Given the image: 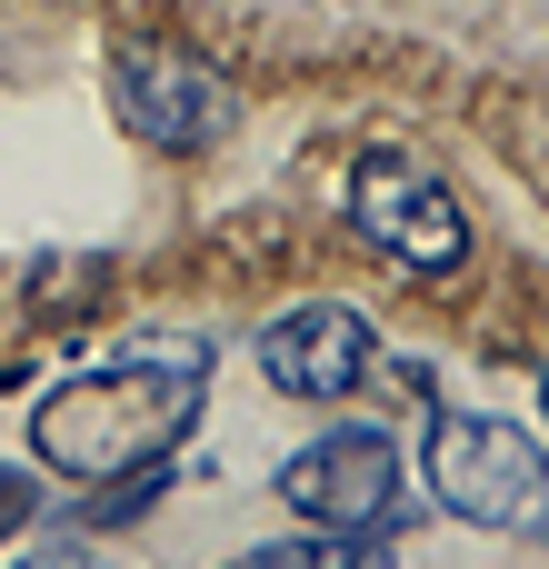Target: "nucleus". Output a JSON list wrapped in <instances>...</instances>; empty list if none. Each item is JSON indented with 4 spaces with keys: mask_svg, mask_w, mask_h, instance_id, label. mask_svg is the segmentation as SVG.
I'll return each mask as SVG.
<instances>
[{
    "mask_svg": "<svg viewBox=\"0 0 549 569\" xmlns=\"http://www.w3.org/2000/svg\"><path fill=\"white\" fill-rule=\"evenodd\" d=\"M200 390H210V350H130L110 370H80L60 380L40 410H30V450L60 470V480H120V470H150L190 420H200Z\"/></svg>",
    "mask_w": 549,
    "mask_h": 569,
    "instance_id": "nucleus-1",
    "label": "nucleus"
},
{
    "mask_svg": "<svg viewBox=\"0 0 549 569\" xmlns=\"http://www.w3.org/2000/svg\"><path fill=\"white\" fill-rule=\"evenodd\" d=\"M430 490L450 520L510 530V540H549V450L520 420H470L440 410L430 420Z\"/></svg>",
    "mask_w": 549,
    "mask_h": 569,
    "instance_id": "nucleus-2",
    "label": "nucleus"
},
{
    "mask_svg": "<svg viewBox=\"0 0 549 569\" xmlns=\"http://www.w3.org/2000/svg\"><path fill=\"white\" fill-rule=\"evenodd\" d=\"M350 220H360V240H370L390 270H410V280H450V270L470 260V210H460V190H450L420 150H370L360 180H350Z\"/></svg>",
    "mask_w": 549,
    "mask_h": 569,
    "instance_id": "nucleus-3",
    "label": "nucleus"
},
{
    "mask_svg": "<svg viewBox=\"0 0 549 569\" xmlns=\"http://www.w3.org/2000/svg\"><path fill=\"white\" fill-rule=\"evenodd\" d=\"M280 500H290L300 520H320V530H380V520L400 510V460H390L380 430H330V440L290 450Z\"/></svg>",
    "mask_w": 549,
    "mask_h": 569,
    "instance_id": "nucleus-4",
    "label": "nucleus"
},
{
    "mask_svg": "<svg viewBox=\"0 0 549 569\" xmlns=\"http://www.w3.org/2000/svg\"><path fill=\"white\" fill-rule=\"evenodd\" d=\"M110 100H120V120H130L150 150H210V140L240 120V100H230L200 60H170V50H120V60H110Z\"/></svg>",
    "mask_w": 549,
    "mask_h": 569,
    "instance_id": "nucleus-5",
    "label": "nucleus"
},
{
    "mask_svg": "<svg viewBox=\"0 0 549 569\" xmlns=\"http://www.w3.org/2000/svg\"><path fill=\"white\" fill-rule=\"evenodd\" d=\"M260 370L290 400H350L370 380V320L340 310V300H310V310H290V320L260 330Z\"/></svg>",
    "mask_w": 549,
    "mask_h": 569,
    "instance_id": "nucleus-6",
    "label": "nucleus"
},
{
    "mask_svg": "<svg viewBox=\"0 0 549 569\" xmlns=\"http://www.w3.org/2000/svg\"><path fill=\"white\" fill-rule=\"evenodd\" d=\"M230 569H400L390 550H370L360 530H330V540H290V550H250Z\"/></svg>",
    "mask_w": 549,
    "mask_h": 569,
    "instance_id": "nucleus-7",
    "label": "nucleus"
},
{
    "mask_svg": "<svg viewBox=\"0 0 549 569\" xmlns=\"http://www.w3.org/2000/svg\"><path fill=\"white\" fill-rule=\"evenodd\" d=\"M30 500H40V490H30V470H0V540L30 520Z\"/></svg>",
    "mask_w": 549,
    "mask_h": 569,
    "instance_id": "nucleus-8",
    "label": "nucleus"
},
{
    "mask_svg": "<svg viewBox=\"0 0 549 569\" xmlns=\"http://www.w3.org/2000/svg\"><path fill=\"white\" fill-rule=\"evenodd\" d=\"M20 569H110V560H100V550H30Z\"/></svg>",
    "mask_w": 549,
    "mask_h": 569,
    "instance_id": "nucleus-9",
    "label": "nucleus"
},
{
    "mask_svg": "<svg viewBox=\"0 0 549 569\" xmlns=\"http://www.w3.org/2000/svg\"><path fill=\"white\" fill-rule=\"evenodd\" d=\"M540 410H549V380H540Z\"/></svg>",
    "mask_w": 549,
    "mask_h": 569,
    "instance_id": "nucleus-10",
    "label": "nucleus"
}]
</instances>
